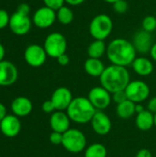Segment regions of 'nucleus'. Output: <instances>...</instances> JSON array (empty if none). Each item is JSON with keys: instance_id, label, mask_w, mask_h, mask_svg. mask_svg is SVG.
<instances>
[{"instance_id": "f257e3e1", "label": "nucleus", "mask_w": 156, "mask_h": 157, "mask_svg": "<svg viewBox=\"0 0 156 157\" xmlns=\"http://www.w3.org/2000/svg\"><path fill=\"white\" fill-rule=\"evenodd\" d=\"M106 54L111 64L124 67L131 65L137 57V52L132 42L123 38L112 40L107 45Z\"/></svg>"}, {"instance_id": "f03ea898", "label": "nucleus", "mask_w": 156, "mask_h": 157, "mask_svg": "<svg viewBox=\"0 0 156 157\" xmlns=\"http://www.w3.org/2000/svg\"><path fill=\"white\" fill-rule=\"evenodd\" d=\"M100 86L111 94L125 90L131 82V75L127 67L110 64L106 66L103 74L99 77Z\"/></svg>"}, {"instance_id": "7ed1b4c3", "label": "nucleus", "mask_w": 156, "mask_h": 157, "mask_svg": "<svg viewBox=\"0 0 156 157\" xmlns=\"http://www.w3.org/2000/svg\"><path fill=\"white\" fill-rule=\"evenodd\" d=\"M96 112L97 109L89 101L87 97L74 98L72 103L66 109V113L71 121L76 124L90 123Z\"/></svg>"}, {"instance_id": "20e7f679", "label": "nucleus", "mask_w": 156, "mask_h": 157, "mask_svg": "<svg viewBox=\"0 0 156 157\" xmlns=\"http://www.w3.org/2000/svg\"><path fill=\"white\" fill-rule=\"evenodd\" d=\"M113 30L112 18L107 14H98L89 24V33L94 40H105Z\"/></svg>"}, {"instance_id": "39448f33", "label": "nucleus", "mask_w": 156, "mask_h": 157, "mask_svg": "<svg viewBox=\"0 0 156 157\" xmlns=\"http://www.w3.org/2000/svg\"><path fill=\"white\" fill-rule=\"evenodd\" d=\"M86 137L85 133L78 130L70 128L67 132L63 133V147L71 154H80L85 152L86 146Z\"/></svg>"}, {"instance_id": "423d86ee", "label": "nucleus", "mask_w": 156, "mask_h": 157, "mask_svg": "<svg viewBox=\"0 0 156 157\" xmlns=\"http://www.w3.org/2000/svg\"><path fill=\"white\" fill-rule=\"evenodd\" d=\"M43 48L49 57L57 59L62 54L66 53V38L60 32H51L45 38Z\"/></svg>"}, {"instance_id": "0eeeda50", "label": "nucleus", "mask_w": 156, "mask_h": 157, "mask_svg": "<svg viewBox=\"0 0 156 157\" xmlns=\"http://www.w3.org/2000/svg\"><path fill=\"white\" fill-rule=\"evenodd\" d=\"M129 100L135 104L143 103L150 97V86L143 80H133L129 83L125 89Z\"/></svg>"}, {"instance_id": "6e6552de", "label": "nucleus", "mask_w": 156, "mask_h": 157, "mask_svg": "<svg viewBox=\"0 0 156 157\" xmlns=\"http://www.w3.org/2000/svg\"><path fill=\"white\" fill-rule=\"evenodd\" d=\"M87 98L97 110H104L110 106L112 101V94L102 86H98L90 89Z\"/></svg>"}, {"instance_id": "1a4fd4ad", "label": "nucleus", "mask_w": 156, "mask_h": 157, "mask_svg": "<svg viewBox=\"0 0 156 157\" xmlns=\"http://www.w3.org/2000/svg\"><path fill=\"white\" fill-rule=\"evenodd\" d=\"M47 53L43 48L39 44L29 45L24 52V59L26 63L31 67L42 66L47 59Z\"/></svg>"}, {"instance_id": "9d476101", "label": "nucleus", "mask_w": 156, "mask_h": 157, "mask_svg": "<svg viewBox=\"0 0 156 157\" xmlns=\"http://www.w3.org/2000/svg\"><path fill=\"white\" fill-rule=\"evenodd\" d=\"M32 20L28 15H24L16 11L10 17L8 27L14 34L22 36L27 34L30 30Z\"/></svg>"}, {"instance_id": "9b49d317", "label": "nucleus", "mask_w": 156, "mask_h": 157, "mask_svg": "<svg viewBox=\"0 0 156 157\" xmlns=\"http://www.w3.org/2000/svg\"><path fill=\"white\" fill-rule=\"evenodd\" d=\"M56 19V11L45 6L38 8L32 17V22L39 29L50 28Z\"/></svg>"}, {"instance_id": "f8f14e48", "label": "nucleus", "mask_w": 156, "mask_h": 157, "mask_svg": "<svg viewBox=\"0 0 156 157\" xmlns=\"http://www.w3.org/2000/svg\"><path fill=\"white\" fill-rule=\"evenodd\" d=\"M90 124L94 132L100 136L108 134L112 129L111 120L103 110H97L90 121Z\"/></svg>"}, {"instance_id": "ddd939ff", "label": "nucleus", "mask_w": 156, "mask_h": 157, "mask_svg": "<svg viewBox=\"0 0 156 157\" xmlns=\"http://www.w3.org/2000/svg\"><path fill=\"white\" fill-rule=\"evenodd\" d=\"M73 99L74 97L72 91L65 86H60L56 88L51 98V100L52 101L55 109L60 111H66Z\"/></svg>"}, {"instance_id": "4468645a", "label": "nucleus", "mask_w": 156, "mask_h": 157, "mask_svg": "<svg viewBox=\"0 0 156 157\" xmlns=\"http://www.w3.org/2000/svg\"><path fill=\"white\" fill-rule=\"evenodd\" d=\"M18 72L14 63L9 61L0 62V86H9L17 80Z\"/></svg>"}, {"instance_id": "2eb2a0df", "label": "nucleus", "mask_w": 156, "mask_h": 157, "mask_svg": "<svg viewBox=\"0 0 156 157\" xmlns=\"http://www.w3.org/2000/svg\"><path fill=\"white\" fill-rule=\"evenodd\" d=\"M0 131L6 137L14 138L17 136L21 131V122L14 114L6 115L0 122Z\"/></svg>"}, {"instance_id": "dca6fc26", "label": "nucleus", "mask_w": 156, "mask_h": 157, "mask_svg": "<svg viewBox=\"0 0 156 157\" xmlns=\"http://www.w3.org/2000/svg\"><path fill=\"white\" fill-rule=\"evenodd\" d=\"M132 44L137 52L141 54H146L150 52L153 46V37L151 33L142 29L137 31L132 39Z\"/></svg>"}, {"instance_id": "f3484780", "label": "nucleus", "mask_w": 156, "mask_h": 157, "mask_svg": "<svg viewBox=\"0 0 156 157\" xmlns=\"http://www.w3.org/2000/svg\"><path fill=\"white\" fill-rule=\"evenodd\" d=\"M71 120L67 115L66 111L56 110L51 114L50 126L52 132H57L60 133H64L70 129Z\"/></svg>"}, {"instance_id": "a211bd4d", "label": "nucleus", "mask_w": 156, "mask_h": 157, "mask_svg": "<svg viewBox=\"0 0 156 157\" xmlns=\"http://www.w3.org/2000/svg\"><path fill=\"white\" fill-rule=\"evenodd\" d=\"M33 104L31 100L26 97H17L11 103V110L17 117H26L31 113Z\"/></svg>"}, {"instance_id": "6ab92c4d", "label": "nucleus", "mask_w": 156, "mask_h": 157, "mask_svg": "<svg viewBox=\"0 0 156 157\" xmlns=\"http://www.w3.org/2000/svg\"><path fill=\"white\" fill-rule=\"evenodd\" d=\"M131 67L133 71L140 76H148L154 72V69L153 62L143 56L136 57L131 63Z\"/></svg>"}, {"instance_id": "aec40b11", "label": "nucleus", "mask_w": 156, "mask_h": 157, "mask_svg": "<svg viewBox=\"0 0 156 157\" xmlns=\"http://www.w3.org/2000/svg\"><path fill=\"white\" fill-rule=\"evenodd\" d=\"M135 124L136 127L142 132L150 131L154 126V114L148 109L136 114Z\"/></svg>"}, {"instance_id": "412c9836", "label": "nucleus", "mask_w": 156, "mask_h": 157, "mask_svg": "<svg viewBox=\"0 0 156 157\" xmlns=\"http://www.w3.org/2000/svg\"><path fill=\"white\" fill-rule=\"evenodd\" d=\"M106 66L100 59L88 58L84 63V69L86 73L92 77H100L103 74Z\"/></svg>"}, {"instance_id": "4be33fe9", "label": "nucleus", "mask_w": 156, "mask_h": 157, "mask_svg": "<svg viewBox=\"0 0 156 157\" xmlns=\"http://www.w3.org/2000/svg\"><path fill=\"white\" fill-rule=\"evenodd\" d=\"M135 103L127 99L126 101L117 105L116 107V114L119 118L122 120L131 119L133 115H135Z\"/></svg>"}, {"instance_id": "5701e85b", "label": "nucleus", "mask_w": 156, "mask_h": 157, "mask_svg": "<svg viewBox=\"0 0 156 157\" xmlns=\"http://www.w3.org/2000/svg\"><path fill=\"white\" fill-rule=\"evenodd\" d=\"M107 52V45L105 40H94L87 47V55L89 58L100 59Z\"/></svg>"}, {"instance_id": "b1692460", "label": "nucleus", "mask_w": 156, "mask_h": 157, "mask_svg": "<svg viewBox=\"0 0 156 157\" xmlns=\"http://www.w3.org/2000/svg\"><path fill=\"white\" fill-rule=\"evenodd\" d=\"M108 150L106 146L100 143H94L87 146L85 150L84 157H107Z\"/></svg>"}, {"instance_id": "393cba45", "label": "nucleus", "mask_w": 156, "mask_h": 157, "mask_svg": "<svg viewBox=\"0 0 156 157\" xmlns=\"http://www.w3.org/2000/svg\"><path fill=\"white\" fill-rule=\"evenodd\" d=\"M56 18L61 24L69 25L73 22L74 18V15L73 10L69 6H63L56 11Z\"/></svg>"}, {"instance_id": "a878e982", "label": "nucleus", "mask_w": 156, "mask_h": 157, "mask_svg": "<svg viewBox=\"0 0 156 157\" xmlns=\"http://www.w3.org/2000/svg\"><path fill=\"white\" fill-rule=\"evenodd\" d=\"M142 27H143V29L149 32V33H152L153 31H154L156 29V17L154 16H152V15H149V16H146L143 19V22H142Z\"/></svg>"}, {"instance_id": "bb28decb", "label": "nucleus", "mask_w": 156, "mask_h": 157, "mask_svg": "<svg viewBox=\"0 0 156 157\" xmlns=\"http://www.w3.org/2000/svg\"><path fill=\"white\" fill-rule=\"evenodd\" d=\"M112 5H113L114 11L120 15L126 13L128 11V8H129V4L126 0H118L115 3H113Z\"/></svg>"}, {"instance_id": "cd10ccee", "label": "nucleus", "mask_w": 156, "mask_h": 157, "mask_svg": "<svg viewBox=\"0 0 156 157\" xmlns=\"http://www.w3.org/2000/svg\"><path fill=\"white\" fill-rule=\"evenodd\" d=\"M43 3L45 6H48L55 11L60 9L62 6H64L65 1L64 0H43Z\"/></svg>"}, {"instance_id": "c85d7f7f", "label": "nucleus", "mask_w": 156, "mask_h": 157, "mask_svg": "<svg viewBox=\"0 0 156 157\" xmlns=\"http://www.w3.org/2000/svg\"><path fill=\"white\" fill-rule=\"evenodd\" d=\"M128 99L127 98V95H126V92L125 90H122V91H118V92H115L112 94V101L115 102L117 105L126 101Z\"/></svg>"}, {"instance_id": "c756f323", "label": "nucleus", "mask_w": 156, "mask_h": 157, "mask_svg": "<svg viewBox=\"0 0 156 157\" xmlns=\"http://www.w3.org/2000/svg\"><path fill=\"white\" fill-rule=\"evenodd\" d=\"M10 20V17L5 9H0V29L8 26Z\"/></svg>"}, {"instance_id": "7c9ffc66", "label": "nucleus", "mask_w": 156, "mask_h": 157, "mask_svg": "<svg viewBox=\"0 0 156 157\" xmlns=\"http://www.w3.org/2000/svg\"><path fill=\"white\" fill-rule=\"evenodd\" d=\"M49 140L51 142V144H54V145H62V142H63V133L57 132H52L50 134Z\"/></svg>"}, {"instance_id": "2f4dec72", "label": "nucleus", "mask_w": 156, "mask_h": 157, "mask_svg": "<svg viewBox=\"0 0 156 157\" xmlns=\"http://www.w3.org/2000/svg\"><path fill=\"white\" fill-rule=\"evenodd\" d=\"M41 109H42L43 112L48 113V114H52L54 111H56L55 107H54V105H53V103H52V101L51 99L44 101L42 103V105H41Z\"/></svg>"}, {"instance_id": "473e14b6", "label": "nucleus", "mask_w": 156, "mask_h": 157, "mask_svg": "<svg viewBox=\"0 0 156 157\" xmlns=\"http://www.w3.org/2000/svg\"><path fill=\"white\" fill-rule=\"evenodd\" d=\"M17 12L21 13V14H24V15H29L30 13V6L27 4V3H21L17 6Z\"/></svg>"}, {"instance_id": "72a5a7b5", "label": "nucleus", "mask_w": 156, "mask_h": 157, "mask_svg": "<svg viewBox=\"0 0 156 157\" xmlns=\"http://www.w3.org/2000/svg\"><path fill=\"white\" fill-rule=\"evenodd\" d=\"M56 60H57L58 63H59L60 65H62V66H66V65H68L69 63H70V58H69V56H68L66 53L62 54V55L59 56Z\"/></svg>"}, {"instance_id": "f704fd0d", "label": "nucleus", "mask_w": 156, "mask_h": 157, "mask_svg": "<svg viewBox=\"0 0 156 157\" xmlns=\"http://www.w3.org/2000/svg\"><path fill=\"white\" fill-rule=\"evenodd\" d=\"M149 111H151L152 113L155 114L156 113V97H153L152 98L149 99L148 103H147V109Z\"/></svg>"}, {"instance_id": "c9c22d12", "label": "nucleus", "mask_w": 156, "mask_h": 157, "mask_svg": "<svg viewBox=\"0 0 156 157\" xmlns=\"http://www.w3.org/2000/svg\"><path fill=\"white\" fill-rule=\"evenodd\" d=\"M135 157H153V155L150 150H148L146 148H143L137 152Z\"/></svg>"}, {"instance_id": "e433bc0d", "label": "nucleus", "mask_w": 156, "mask_h": 157, "mask_svg": "<svg viewBox=\"0 0 156 157\" xmlns=\"http://www.w3.org/2000/svg\"><path fill=\"white\" fill-rule=\"evenodd\" d=\"M6 109L3 103L0 102V122L3 121V119L6 116Z\"/></svg>"}, {"instance_id": "4c0bfd02", "label": "nucleus", "mask_w": 156, "mask_h": 157, "mask_svg": "<svg viewBox=\"0 0 156 157\" xmlns=\"http://www.w3.org/2000/svg\"><path fill=\"white\" fill-rule=\"evenodd\" d=\"M64 1L67 5L75 6H79L81 4H83L86 0H64Z\"/></svg>"}, {"instance_id": "58836bf2", "label": "nucleus", "mask_w": 156, "mask_h": 157, "mask_svg": "<svg viewBox=\"0 0 156 157\" xmlns=\"http://www.w3.org/2000/svg\"><path fill=\"white\" fill-rule=\"evenodd\" d=\"M150 56L151 58L153 59V61L156 62V42L153 44L152 48H151V51H150Z\"/></svg>"}, {"instance_id": "ea45409f", "label": "nucleus", "mask_w": 156, "mask_h": 157, "mask_svg": "<svg viewBox=\"0 0 156 157\" xmlns=\"http://www.w3.org/2000/svg\"><path fill=\"white\" fill-rule=\"evenodd\" d=\"M145 109H146L143 106L142 103H138V104L135 105V113H136V114L141 113V112H143V111L145 110Z\"/></svg>"}, {"instance_id": "a19ab883", "label": "nucleus", "mask_w": 156, "mask_h": 157, "mask_svg": "<svg viewBox=\"0 0 156 157\" xmlns=\"http://www.w3.org/2000/svg\"><path fill=\"white\" fill-rule=\"evenodd\" d=\"M5 54H6L5 47L3 46V44H2V43H0V62L4 61V58H5Z\"/></svg>"}, {"instance_id": "79ce46f5", "label": "nucleus", "mask_w": 156, "mask_h": 157, "mask_svg": "<svg viewBox=\"0 0 156 157\" xmlns=\"http://www.w3.org/2000/svg\"><path fill=\"white\" fill-rule=\"evenodd\" d=\"M103 1H105L106 3H108V4H113L116 1H118V0H103Z\"/></svg>"}, {"instance_id": "37998d69", "label": "nucleus", "mask_w": 156, "mask_h": 157, "mask_svg": "<svg viewBox=\"0 0 156 157\" xmlns=\"http://www.w3.org/2000/svg\"><path fill=\"white\" fill-rule=\"evenodd\" d=\"M154 126H155L156 128V113L154 114Z\"/></svg>"}]
</instances>
